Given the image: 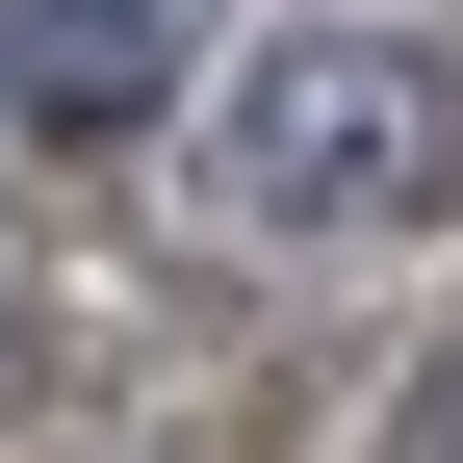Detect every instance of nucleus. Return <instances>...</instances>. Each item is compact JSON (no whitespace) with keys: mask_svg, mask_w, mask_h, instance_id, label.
<instances>
[{"mask_svg":"<svg viewBox=\"0 0 463 463\" xmlns=\"http://www.w3.org/2000/svg\"><path fill=\"white\" fill-rule=\"evenodd\" d=\"M232 206L258 232H412L463 206V52H386V26H309L232 78Z\"/></svg>","mask_w":463,"mask_h":463,"instance_id":"f257e3e1","label":"nucleus"},{"mask_svg":"<svg viewBox=\"0 0 463 463\" xmlns=\"http://www.w3.org/2000/svg\"><path fill=\"white\" fill-rule=\"evenodd\" d=\"M155 78H181V0H0V103L52 129H129Z\"/></svg>","mask_w":463,"mask_h":463,"instance_id":"f03ea898","label":"nucleus"},{"mask_svg":"<svg viewBox=\"0 0 463 463\" xmlns=\"http://www.w3.org/2000/svg\"><path fill=\"white\" fill-rule=\"evenodd\" d=\"M412 463H463V335H438V361H412Z\"/></svg>","mask_w":463,"mask_h":463,"instance_id":"7ed1b4c3","label":"nucleus"}]
</instances>
